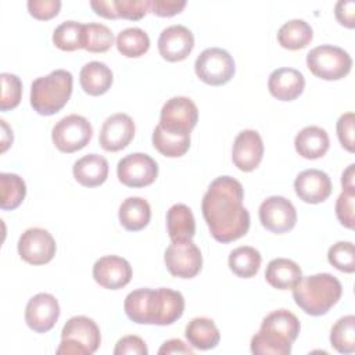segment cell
<instances>
[{"label": "cell", "instance_id": "cell-30", "mask_svg": "<svg viewBox=\"0 0 355 355\" xmlns=\"http://www.w3.org/2000/svg\"><path fill=\"white\" fill-rule=\"evenodd\" d=\"M153 146L162 155L169 158H178L184 155L190 148V135H178L155 126L151 137Z\"/></svg>", "mask_w": 355, "mask_h": 355}, {"label": "cell", "instance_id": "cell-9", "mask_svg": "<svg viewBox=\"0 0 355 355\" xmlns=\"http://www.w3.org/2000/svg\"><path fill=\"white\" fill-rule=\"evenodd\" d=\"M198 121V108L194 101L184 96H176L162 105L159 126L178 135H190Z\"/></svg>", "mask_w": 355, "mask_h": 355}, {"label": "cell", "instance_id": "cell-25", "mask_svg": "<svg viewBox=\"0 0 355 355\" xmlns=\"http://www.w3.org/2000/svg\"><path fill=\"white\" fill-rule=\"evenodd\" d=\"M184 336L193 348L201 351L212 349L220 341L219 330L214 320L209 318L191 319L186 326Z\"/></svg>", "mask_w": 355, "mask_h": 355}, {"label": "cell", "instance_id": "cell-32", "mask_svg": "<svg viewBox=\"0 0 355 355\" xmlns=\"http://www.w3.org/2000/svg\"><path fill=\"white\" fill-rule=\"evenodd\" d=\"M118 51L128 58H137L150 49V37L141 28H126L121 31L115 40Z\"/></svg>", "mask_w": 355, "mask_h": 355}, {"label": "cell", "instance_id": "cell-21", "mask_svg": "<svg viewBox=\"0 0 355 355\" xmlns=\"http://www.w3.org/2000/svg\"><path fill=\"white\" fill-rule=\"evenodd\" d=\"M126 316L139 324H154L155 290L144 287L130 291L123 302Z\"/></svg>", "mask_w": 355, "mask_h": 355}, {"label": "cell", "instance_id": "cell-47", "mask_svg": "<svg viewBox=\"0 0 355 355\" xmlns=\"http://www.w3.org/2000/svg\"><path fill=\"white\" fill-rule=\"evenodd\" d=\"M90 7L100 17H104L108 19H116L114 0H93L90 1Z\"/></svg>", "mask_w": 355, "mask_h": 355}, {"label": "cell", "instance_id": "cell-24", "mask_svg": "<svg viewBox=\"0 0 355 355\" xmlns=\"http://www.w3.org/2000/svg\"><path fill=\"white\" fill-rule=\"evenodd\" d=\"M112 71L101 61H90L85 64L79 73L80 86L89 96H101L107 93L112 85Z\"/></svg>", "mask_w": 355, "mask_h": 355}, {"label": "cell", "instance_id": "cell-10", "mask_svg": "<svg viewBox=\"0 0 355 355\" xmlns=\"http://www.w3.org/2000/svg\"><path fill=\"white\" fill-rule=\"evenodd\" d=\"M164 262L172 276L191 279L202 268V255L191 240L171 241L164 254Z\"/></svg>", "mask_w": 355, "mask_h": 355}, {"label": "cell", "instance_id": "cell-38", "mask_svg": "<svg viewBox=\"0 0 355 355\" xmlns=\"http://www.w3.org/2000/svg\"><path fill=\"white\" fill-rule=\"evenodd\" d=\"M1 79V98H0V110L7 111L15 108L22 96V82L21 79L8 72H3L0 75Z\"/></svg>", "mask_w": 355, "mask_h": 355}, {"label": "cell", "instance_id": "cell-41", "mask_svg": "<svg viewBox=\"0 0 355 355\" xmlns=\"http://www.w3.org/2000/svg\"><path fill=\"white\" fill-rule=\"evenodd\" d=\"M29 14L40 21H47L55 17L61 8L60 0H29L28 1Z\"/></svg>", "mask_w": 355, "mask_h": 355}, {"label": "cell", "instance_id": "cell-11", "mask_svg": "<svg viewBox=\"0 0 355 355\" xmlns=\"http://www.w3.org/2000/svg\"><path fill=\"white\" fill-rule=\"evenodd\" d=\"M116 175L119 182L128 187H144L157 179L158 165L148 154L133 153L119 159Z\"/></svg>", "mask_w": 355, "mask_h": 355}, {"label": "cell", "instance_id": "cell-40", "mask_svg": "<svg viewBox=\"0 0 355 355\" xmlns=\"http://www.w3.org/2000/svg\"><path fill=\"white\" fill-rule=\"evenodd\" d=\"M354 201L355 190L345 189H343L336 201V216L340 223L348 229H354Z\"/></svg>", "mask_w": 355, "mask_h": 355}, {"label": "cell", "instance_id": "cell-7", "mask_svg": "<svg viewBox=\"0 0 355 355\" xmlns=\"http://www.w3.org/2000/svg\"><path fill=\"white\" fill-rule=\"evenodd\" d=\"M196 75L207 85L222 86L227 83L234 72L236 64L233 57L220 47H209L200 53L194 62Z\"/></svg>", "mask_w": 355, "mask_h": 355}, {"label": "cell", "instance_id": "cell-42", "mask_svg": "<svg viewBox=\"0 0 355 355\" xmlns=\"http://www.w3.org/2000/svg\"><path fill=\"white\" fill-rule=\"evenodd\" d=\"M354 122H355L354 112H345L337 121L338 140L341 146L349 153H354Z\"/></svg>", "mask_w": 355, "mask_h": 355}, {"label": "cell", "instance_id": "cell-23", "mask_svg": "<svg viewBox=\"0 0 355 355\" xmlns=\"http://www.w3.org/2000/svg\"><path fill=\"white\" fill-rule=\"evenodd\" d=\"M295 151L306 159H318L323 157L329 147L330 139L324 129L319 126H305L294 139Z\"/></svg>", "mask_w": 355, "mask_h": 355}, {"label": "cell", "instance_id": "cell-5", "mask_svg": "<svg viewBox=\"0 0 355 355\" xmlns=\"http://www.w3.org/2000/svg\"><path fill=\"white\" fill-rule=\"evenodd\" d=\"M101 343L100 329L87 316H72L62 327L61 343L57 348L58 355H92Z\"/></svg>", "mask_w": 355, "mask_h": 355}, {"label": "cell", "instance_id": "cell-37", "mask_svg": "<svg viewBox=\"0 0 355 355\" xmlns=\"http://www.w3.org/2000/svg\"><path fill=\"white\" fill-rule=\"evenodd\" d=\"M327 259L331 266L344 273L355 272V248L351 241H337L329 248Z\"/></svg>", "mask_w": 355, "mask_h": 355}, {"label": "cell", "instance_id": "cell-20", "mask_svg": "<svg viewBox=\"0 0 355 355\" xmlns=\"http://www.w3.org/2000/svg\"><path fill=\"white\" fill-rule=\"evenodd\" d=\"M305 78L294 68H277L268 79L269 93L280 101H293L304 92Z\"/></svg>", "mask_w": 355, "mask_h": 355}, {"label": "cell", "instance_id": "cell-34", "mask_svg": "<svg viewBox=\"0 0 355 355\" xmlns=\"http://www.w3.org/2000/svg\"><path fill=\"white\" fill-rule=\"evenodd\" d=\"M114 44V33L104 24H83V47L89 53H105Z\"/></svg>", "mask_w": 355, "mask_h": 355}, {"label": "cell", "instance_id": "cell-28", "mask_svg": "<svg viewBox=\"0 0 355 355\" xmlns=\"http://www.w3.org/2000/svg\"><path fill=\"white\" fill-rule=\"evenodd\" d=\"M118 218L126 230L139 232L144 229L151 219L150 204L141 197H128L119 205Z\"/></svg>", "mask_w": 355, "mask_h": 355}, {"label": "cell", "instance_id": "cell-39", "mask_svg": "<svg viewBox=\"0 0 355 355\" xmlns=\"http://www.w3.org/2000/svg\"><path fill=\"white\" fill-rule=\"evenodd\" d=\"M116 18L139 21L150 11V0H114Z\"/></svg>", "mask_w": 355, "mask_h": 355}, {"label": "cell", "instance_id": "cell-4", "mask_svg": "<svg viewBox=\"0 0 355 355\" xmlns=\"http://www.w3.org/2000/svg\"><path fill=\"white\" fill-rule=\"evenodd\" d=\"M73 78L69 71L55 69L40 76L31 86V105L40 115H54L68 103Z\"/></svg>", "mask_w": 355, "mask_h": 355}, {"label": "cell", "instance_id": "cell-49", "mask_svg": "<svg viewBox=\"0 0 355 355\" xmlns=\"http://www.w3.org/2000/svg\"><path fill=\"white\" fill-rule=\"evenodd\" d=\"M0 123H1V132H3V133H1V153H4V151L7 150V147H8L6 137H7V136H8V137H12V130L8 128V125L6 123L4 119H1Z\"/></svg>", "mask_w": 355, "mask_h": 355}, {"label": "cell", "instance_id": "cell-16", "mask_svg": "<svg viewBox=\"0 0 355 355\" xmlns=\"http://www.w3.org/2000/svg\"><path fill=\"white\" fill-rule=\"evenodd\" d=\"M263 141L261 135L254 129L241 130L232 148V161L243 172L254 171L262 161Z\"/></svg>", "mask_w": 355, "mask_h": 355}, {"label": "cell", "instance_id": "cell-12", "mask_svg": "<svg viewBox=\"0 0 355 355\" xmlns=\"http://www.w3.org/2000/svg\"><path fill=\"white\" fill-rule=\"evenodd\" d=\"M259 220L266 230L283 234L295 226L297 211L286 197L270 196L259 205Z\"/></svg>", "mask_w": 355, "mask_h": 355}, {"label": "cell", "instance_id": "cell-18", "mask_svg": "<svg viewBox=\"0 0 355 355\" xmlns=\"http://www.w3.org/2000/svg\"><path fill=\"white\" fill-rule=\"evenodd\" d=\"M135 136V122L123 112L114 114L108 116L100 130L98 143L105 151H119L133 140Z\"/></svg>", "mask_w": 355, "mask_h": 355}, {"label": "cell", "instance_id": "cell-43", "mask_svg": "<svg viewBox=\"0 0 355 355\" xmlns=\"http://www.w3.org/2000/svg\"><path fill=\"white\" fill-rule=\"evenodd\" d=\"M115 355H147L148 349L143 338L139 336H125L121 340H118L115 348H114Z\"/></svg>", "mask_w": 355, "mask_h": 355}, {"label": "cell", "instance_id": "cell-36", "mask_svg": "<svg viewBox=\"0 0 355 355\" xmlns=\"http://www.w3.org/2000/svg\"><path fill=\"white\" fill-rule=\"evenodd\" d=\"M53 43L62 51H75L83 47V24L65 21L53 32Z\"/></svg>", "mask_w": 355, "mask_h": 355}, {"label": "cell", "instance_id": "cell-29", "mask_svg": "<svg viewBox=\"0 0 355 355\" xmlns=\"http://www.w3.org/2000/svg\"><path fill=\"white\" fill-rule=\"evenodd\" d=\"M313 37V31L304 19H290L277 31V42L283 49L300 50L306 47Z\"/></svg>", "mask_w": 355, "mask_h": 355}, {"label": "cell", "instance_id": "cell-8", "mask_svg": "<svg viewBox=\"0 0 355 355\" xmlns=\"http://www.w3.org/2000/svg\"><path fill=\"white\" fill-rule=\"evenodd\" d=\"M93 136V128L90 122L78 114H71L60 119L53 130L51 140L54 146L67 154L75 153L86 147Z\"/></svg>", "mask_w": 355, "mask_h": 355}, {"label": "cell", "instance_id": "cell-14", "mask_svg": "<svg viewBox=\"0 0 355 355\" xmlns=\"http://www.w3.org/2000/svg\"><path fill=\"white\" fill-rule=\"evenodd\" d=\"M60 316V305L54 295L39 293L33 295L25 308V322L36 333H47L54 327Z\"/></svg>", "mask_w": 355, "mask_h": 355}, {"label": "cell", "instance_id": "cell-33", "mask_svg": "<svg viewBox=\"0 0 355 355\" xmlns=\"http://www.w3.org/2000/svg\"><path fill=\"white\" fill-rule=\"evenodd\" d=\"M26 196V184L17 173H0V208L15 209Z\"/></svg>", "mask_w": 355, "mask_h": 355}, {"label": "cell", "instance_id": "cell-26", "mask_svg": "<svg viewBox=\"0 0 355 355\" xmlns=\"http://www.w3.org/2000/svg\"><path fill=\"white\" fill-rule=\"evenodd\" d=\"M166 230L171 241L191 240L196 234V220L184 204H173L166 212Z\"/></svg>", "mask_w": 355, "mask_h": 355}, {"label": "cell", "instance_id": "cell-15", "mask_svg": "<svg viewBox=\"0 0 355 355\" xmlns=\"http://www.w3.org/2000/svg\"><path fill=\"white\" fill-rule=\"evenodd\" d=\"M93 279L108 290H119L132 279L130 263L118 255H105L93 265Z\"/></svg>", "mask_w": 355, "mask_h": 355}, {"label": "cell", "instance_id": "cell-19", "mask_svg": "<svg viewBox=\"0 0 355 355\" xmlns=\"http://www.w3.org/2000/svg\"><path fill=\"white\" fill-rule=\"evenodd\" d=\"M295 194L308 204H320L331 194V180L320 169H305L294 180Z\"/></svg>", "mask_w": 355, "mask_h": 355}, {"label": "cell", "instance_id": "cell-27", "mask_svg": "<svg viewBox=\"0 0 355 355\" xmlns=\"http://www.w3.org/2000/svg\"><path fill=\"white\" fill-rule=\"evenodd\" d=\"M301 277L302 270L298 263L287 258L272 259L265 270V280L279 290L293 288Z\"/></svg>", "mask_w": 355, "mask_h": 355}, {"label": "cell", "instance_id": "cell-44", "mask_svg": "<svg viewBox=\"0 0 355 355\" xmlns=\"http://www.w3.org/2000/svg\"><path fill=\"white\" fill-rule=\"evenodd\" d=\"M184 7V0H150V11L158 17H173Z\"/></svg>", "mask_w": 355, "mask_h": 355}, {"label": "cell", "instance_id": "cell-45", "mask_svg": "<svg viewBox=\"0 0 355 355\" xmlns=\"http://www.w3.org/2000/svg\"><path fill=\"white\" fill-rule=\"evenodd\" d=\"M334 15L341 25L352 29L355 26V3L349 0L337 1L334 7Z\"/></svg>", "mask_w": 355, "mask_h": 355}, {"label": "cell", "instance_id": "cell-22", "mask_svg": "<svg viewBox=\"0 0 355 355\" xmlns=\"http://www.w3.org/2000/svg\"><path fill=\"white\" fill-rule=\"evenodd\" d=\"M75 180L85 187H97L107 180L108 162L103 155L86 154L72 166Z\"/></svg>", "mask_w": 355, "mask_h": 355}, {"label": "cell", "instance_id": "cell-2", "mask_svg": "<svg viewBox=\"0 0 355 355\" xmlns=\"http://www.w3.org/2000/svg\"><path fill=\"white\" fill-rule=\"evenodd\" d=\"M301 324L298 318L287 311L277 309L263 318L259 331L251 338L250 348L255 355H287L297 340Z\"/></svg>", "mask_w": 355, "mask_h": 355}, {"label": "cell", "instance_id": "cell-46", "mask_svg": "<svg viewBox=\"0 0 355 355\" xmlns=\"http://www.w3.org/2000/svg\"><path fill=\"white\" fill-rule=\"evenodd\" d=\"M159 355H169V354H193V348L186 345L182 340L179 338H172L165 341L161 348L158 349Z\"/></svg>", "mask_w": 355, "mask_h": 355}, {"label": "cell", "instance_id": "cell-31", "mask_svg": "<svg viewBox=\"0 0 355 355\" xmlns=\"http://www.w3.org/2000/svg\"><path fill=\"white\" fill-rule=\"evenodd\" d=\"M262 257L257 248L250 245H241L230 252L229 268L236 276L250 279L258 273Z\"/></svg>", "mask_w": 355, "mask_h": 355}, {"label": "cell", "instance_id": "cell-1", "mask_svg": "<svg viewBox=\"0 0 355 355\" xmlns=\"http://www.w3.org/2000/svg\"><path fill=\"white\" fill-rule=\"evenodd\" d=\"M244 190L232 176H219L211 182L202 197V216L211 236L219 243L243 237L250 229V214L243 205Z\"/></svg>", "mask_w": 355, "mask_h": 355}, {"label": "cell", "instance_id": "cell-3", "mask_svg": "<svg viewBox=\"0 0 355 355\" xmlns=\"http://www.w3.org/2000/svg\"><path fill=\"white\" fill-rule=\"evenodd\" d=\"M291 290L295 304L311 316L327 313L343 294L340 280L330 273L302 276Z\"/></svg>", "mask_w": 355, "mask_h": 355}, {"label": "cell", "instance_id": "cell-35", "mask_svg": "<svg viewBox=\"0 0 355 355\" xmlns=\"http://www.w3.org/2000/svg\"><path fill=\"white\" fill-rule=\"evenodd\" d=\"M330 343L340 354H352L355 351V316L340 318L330 331Z\"/></svg>", "mask_w": 355, "mask_h": 355}, {"label": "cell", "instance_id": "cell-13", "mask_svg": "<svg viewBox=\"0 0 355 355\" xmlns=\"http://www.w3.org/2000/svg\"><path fill=\"white\" fill-rule=\"evenodd\" d=\"M54 237L42 227L26 229L18 240V254L21 259L31 265H44L55 255Z\"/></svg>", "mask_w": 355, "mask_h": 355}, {"label": "cell", "instance_id": "cell-48", "mask_svg": "<svg viewBox=\"0 0 355 355\" xmlns=\"http://www.w3.org/2000/svg\"><path fill=\"white\" fill-rule=\"evenodd\" d=\"M341 186L345 190H355V165L351 164L341 176Z\"/></svg>", "mask_w": 355, "mask_h": 355}, {"label": "cell", "instance_id": "cell-6", "mask_svg": "<svg viewBox=\"0 0 355 355\" xmlns=\"http://www.w3.org/2000/svg\"><path fill=\"white\" fill-rule=\"evenodd\" d=\"M306 67L323 80H338L347 76L352 67L351 55L341 47L322 44L306 54Z\"/></svg>", "mask_w": 355, "mask_h": 355}, {"label": "cell", "instance_id": "cell-17", "mask_svg": "<svg viewBox=\"0 0 355 355\" xmlns=\"http://www.w3.org/2000/svg\"><path fill=\"white\" fill-rule=\"evenodd\" d=\"M158 51L169 62L183 61L194 47L191 31L183 25H171L165 28L158 37Z\"/></svg>", "mask_w": 355, "mask_h": 355}]
</instances>
